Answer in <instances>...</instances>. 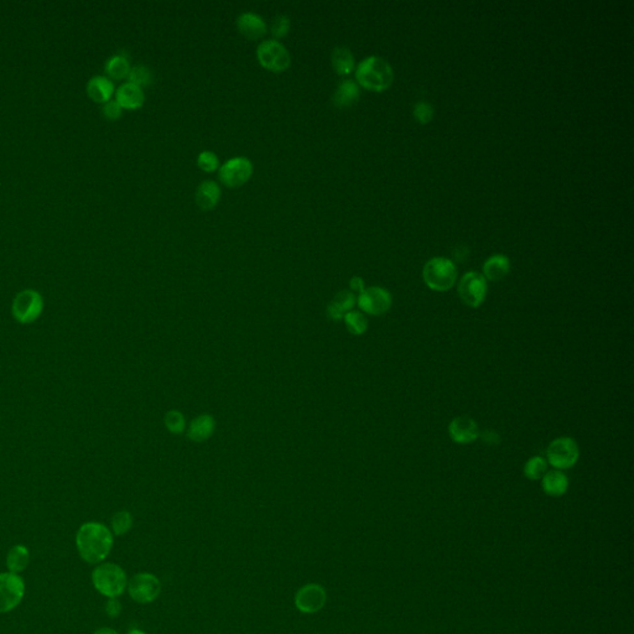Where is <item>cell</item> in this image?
Masks as SVG:
<instances>
[{
	"label": "cell",
	"instance_id": "obj_22",
	"mask_svg": "<svg viewBox=\"0 0 634 634\" xmlns=\"http://www.w3.org/2000/svg\"><path fill=\"white\" fill-rule=\"evenodd\" d=\"M6 568L9 573L20 574L25 568H28L30 563V552L28 548L22 544H17L11 548L6 555Z\"/></svg>",
	"mask_w": 634,
	"mask_h": 634
},
{
	"label": "cell",
	"instance_id": "obj_1",
	"mask_svg": "<svg viewBox=\"0 0 634 634\" xmlns=\"http://www.w3.org/2000/svg\"><path fill=\"white\" fill-rule=\"evenodd\" d=\"M76 546L83 561L97 565L103 563L111 554L113 534L105 524L89 522L80 527L76 534Z\"/></svg>",
	"mask_w": 634,
	"mask_h": 634
},
{
	"label": "cell",
	"instance_id": "obj_15",
	"mask_svg": "<svg viewBox=\"0 0 634 634\" xmlns=\"http://www.w3.org/2000/svg\"><path fill=\"white\" fill-rule=\"evenodd\" d=\"M237 28L239 33L249 40L263 38L268 30L264 19L253 11H246L238 17Z\"/></svg>",
	"mask_w": 634,
	"mask_h": 634
},
{
	"label": "cell",
	"instance_id": "obj_20",
	"mask_svg": "<svg viewBox=\"0 0 634 634\" xmlns=\"http://www.w3.org/2000/svg\"><path fill=\"white\" fill-rule=\"evenodd\" d=\"M509 271H511V262L508 259V257L503 254H496L485 260L482 276H485V280L499 282L509 274Z\"/></svg>",
	"mask_w": 634,
	"mask_h": 634
},
{
	"label": "cell",
	"instance_id": "obj_38",
	"mask_svg": "<svg viewBox=\"0 0 634 634\" xmlns=\"http://www.w3.org/2000/svg\"><path fill=\"white\" fill-rule=\"evenodd\" d=\"M485 439L487 441H491L492 444L499 442V436L497 435L493 431H485Z\"/></svg>",
	"mask_w": 634,
	"mask_h": 634
},
{
	"label": "cell",
	"instance_id": "obj_23",
	"mask_svg": "<svg viewBox=\"0 0 634 634\" xmlns=\"http://www.w3.org/2000/svg\"><path fill=\"white\" fill-rule=\"evenodd\" d=\"M331 63L333 70L341 76L349 75L354 70V56L346 46H337L332 51Z\"/></svg>",
	"mask_w": 634,
	"mask_h": 634
},
{
	"label": "cell",
	"instance_id": "obj_24",
	"mask_svg": "<svg viewBox=\"0 0 634 634\" xmlns=\"http://www.w3.org/2000/svg\"><path fill=\"white\" fill-rule=\"evenodd\" d=\"M357 299L351 292H338L329 306V314L333 320H341L356 305Z\"/></svg>",
	"mask_w": 634,
	"mask_h": 634
},
{
	"label": "cell",
	"instance_id": "obj_8",
	"mask_svg": "<svg viewBox=\"0 0 634 634\" xmlns=\"http://www.w3.org/2000/svg\"><path fill=\"white\" fill-rule=\"evenodd\" d=\"M25 596V582L20 575L14 573L0 574V613L15 610Z\"/></svg>",
	"mask_w": 634,
	"mask_h": 634
},
{
	"label": "cell",
	"instance_id": "obj_4",
	"mask_svg": "<svg viewBox=\"0 0 634 634\" xmlns=\"http://www.w3.org/2000/svg\"><path fill=\"white\" fill-rule=\"evenodd\" d=\"M425 285L434 292H444L453 289L458 279V269L453 262L444 257L429 260L423 269Z\"/></svg>",
	"mask_w": 634,
	"mask_h": 634
},
{
	"label": "cell",
	"instance_id": "obj_37",
	"mask_svg": "<svg viewBox=\"0 0 634 634\" xmlns=\"http://www.w3.org/2000/svg\"><path fill=\"white\" fill-rule=\"evenodd\" d=\"M349 285H351V289H352L353 292H359V294L365 289V287H364L363 279L359 278V276H354V278H352V280L349 282Z\"/></svg>",
	"mask_w": 634,
	"mask_h": 634
},
{
	"label": "cell",
	"instance_id": "obj_39",
	"mask_svg": "<svg viewBox=\"0 0 634 634\" xmlns=\"http://www.w3.org/2000/svg\"><path fill=\"white\" fill-rule=\"evenodd\" d=\"M93 634H118V632L114 631V629L103 627V628L97 629Z\"/></svg>",
	"mask_w": 634,
	"mask_h": 634
},
{
	"label": "cell",
	"instance_id": "obj_40",
	"mask_svg": "<svg viewBox=\"0 0 634 634\" xmlns=\"http://www.w3.org/2000/svg\"><path fill=\"white\" fill-rule=\"evenodd\" d=\"M127 634H146L144 631H140V629H132L129 631Z\"/></svg>",
	"mask_w": 634,
	"mask_h": 634
},
{
	"label": "cell",
	"instance_id": "obj_6",
	"mask_svg": "<svg viewBox=\"0 0 634 634\" xmlns=\"http://www.w3.org/2000/svg\"><path fill=\"white\" fill-rule=\"evenodd\" d=\"M257 59L260 66L276 73L287 71L292 65V56L287 47L278 40H265L260 43L257 49Z\"/></svg>",
	"mask_w": 634,
	"mask_h": 634
},
{
	"label": "cell",
	"instance_id": "obj_11",
	"mask_svg": "<svg viewBox=\"0 0 634 634\" xmlns=\"http://www.w3.org/2000/svg\"><path fill=\"white\" fill-rule=\"evenodd\" d=\"M127 587L133 600L142 605L155 601L161 592L160 580L149 573H140L133 576Z\"/></svg>",
	"mask_w": 634,
	"mask_h": 634
},
{
	"label": "cell",
	"instance_id": "obj_35",
	"mask_svg": "<svg viewBox=\"0 0 634 634\" xmlns=\"http://www.w3.org/2000/svg\"><path fill=\"white\" fill-rule=\"evenodd\" d=\"M102 113H103V116H105L108 121H116V119L121 118V113H123V108H121L116 100H111L110 102L105 103L103 110H102Z\"/></svg>",
	"mask_w": 634,
	"mask_h": 634
},
{
	"label": "cell",
	"instance_id": "obj_18",
	"mask_svg": "<svg viewBox=\"0 0 634 634\" xmlns=\"http://www.w3.org/2000/svg\"><path fill=\"white\" fill-rule=\"evenodd\" d=\"M541 488L548 496H564L568 490V476L560 469L546 471V474L541 477Z\"/></svg>",
	"mask_w": 634,
	"mask_h": 634
},
{
	"label": "cell",
	"instance_id": "obj_36",
	"mask_svg": "<svg viewBox=\"0 0 634 634\" xmlns=\"http://www.w3.org/2000/svg\"><path fill=\"white\" fill-rule=\"evenodd\" d=\"M105 610L108 617H119L121 613V603L118 601V598H108V601L105 603Z\"/></svg>",
	"mask_w": 634,
	"mask_h": 634
},
{
	"label": "cell",
	"instance_id": "obj_29",
	"mask_svg": "<svg viewBox=\"0 0 634 634\" xmlns=\"http://www.w3.org/2000/svg\"><path fill=\"white\" fill-rule=\"evenodd\" d=\"M128 80H129L128 82L139 86L142 89L143 86H149L150 83L153 82V73L150 71L149 67L137 65L130 68Z\"/></svg>",
	"mask_w": 634,
	"mask_h": 634
},
{
	"label": "cell",
	"instance_id": "obj_12",
	"mask_svg": "<svg viewBox=\"0 0 634 634\" xmlns=\"http://www.w3.org/2000/svg\"><path fill=\"white\" fill-rule=\"evenodd\" d=\"M357 303L365 314L382 316L392 308V294L381 287H367L359 294Z\"/></svg>",
	"mask_w": 634,
	"mask_h": 634
},
{
	"label": "cell",
	"instance_id": "obj_28",
	"mask_svg": "<svg viewBox=\"0 0 634 634\" xmlns=\"http://www.w3.org/2000/svg\"><path fill=\"white\" fill-rule=\"evenodd\" d=\"M345 324L347 326L348 331L353 335H363L368 329V321L362 312L358 311H349L345 315Z\"/></svg>",
	"mask_w": 634,
	"mask_h": 634
},
{
	"label": "cell",
	"instance_id": "obj_33",
	"mask_svg": "<svg viewBox=\"0 0 634 634\" xmlns=\"http://www.w3.org/2000/svg\"><path fill=\"white\" fill-rule=\"evenodd\" d=\"M414 116L421 124H428L434 116V108L426 102H419L414 107Z\"/></svg>",
	"mask_w": 634,
	"mask_h": 634
},
{
	"label": "cell",
	"instance_id": "obj_2",
	"mask_svg": "<svg viewBox=\"0 0 634 634\" xmlns=\"http://www.w3.org/2000/svg\"><path fill=\"white\" fill-rule=\"evenodd\" d=\"M356 80L363 89L383 92L392 86L394 72L383 57L370 56L359 62L356 68Z\"/></svg>",
	"mask_w": 634,
	"mask_h": 634
},
{
	"label": "cell",
	"instance_id": "obj_19",
	"mask_svg": "<svg viewBox=\"0 0 634 634\" xmlns=\"http://www.w3.org/2000/svg\"><path fill=\"white\" fill-rule=\"evenodd\" d=\"M87 94L96 103L110 102L114 93V84L105 76H94L87 83Z\"/></svg>",
	"mask_w": 634,
	"mask_h": 634
},
{
	"label": "cell",
	"instance_id": "obj_32",
	"mask_svg": "<svg viewBox=\"0 0 634 634\" xmlns=\"http://www.w3.org/2000/svg\"><path fill=\"white\" fill-rule=\"evenodd\" d=\"M292 27V22L287 15H278L271 24V33L276 39L285 38Z\"/></svg>",
	"mask_w": 634,
	"mask_h": 634
},
{
	"label": "cell",
	"instance_id": "obj_30",
	"mask_svg": "<svg viewBox=\"0 0 634 634\" xmlns=\"http://www.w3.org/2000/svg\"><path fill=\"white\" fill-rule=\"evenodd\" d=\"M133 518L132 514L127 511H121L113 515L112 518V530L114 534L121 536V535L127 534L129 530L132 529Z\"/></svg>",
	"mask_w": 634,
	"mask_h": 634
},
{
	"label": "cell",
	"instance_id": "obj_10",
	"mask_svg": "<svg viewBox=\"0 0 634 634\" xmlns=\"http://www.w3.org/2000/svg\"><path fill=\"white\" fill-rule=\"evenodd\" d=\"M44 309L43 296L35 290L19 292L13 303V315L20 324H31Z\"/></svg>",
	"mask_w": 634,
	"mask_h": 634
},
{
	"label": "cell",
	"instance_id": "obj_26",
	"mask_svg": "<svg viewBox=\"0 0 634 634\" xmlns=\"http://www.w3.org/2000/svg\"><path fill=\"white\" fill-rule=\"evenodd\" d=\"M130 68L132 67H130L129 60L121 54H116V55L110 57L105 62V73L108 75V78L111 77L113 80H123V78L128 77Z\"/></svg>",
	"mask_w": 634,
	"mask_h": 634
},
{
	"label": "cell",
	"instance_id": "obj_16",
	"mask_svg": "<svg viewBox=\"0 0 634 634\" xmlns=\"http://www.w3.org/2000/svg\"><path fill=\"white\" fill-rule=\"evenodd\" d=\"M221 195V188L217 182L206 180L199 183V188L196 190L195 199L201 210L211 211L220 202Z\"/></svg>",
	"mask_w": 634,
	"mask_h": 634
},
{
	"label": "cell",
	"instance_id": "obj_17",
	"mask_svg": "<svg viewBox=\"0 0 634 634\" xmlns=\"http://www.w3.org/2000/svg\"><path fill=\"white\" fill-rule=\"evenodd\" d=\"M116 100L123 110H138L145 102V94L139 86L127 82L116 89Z\"/></svg>",
	"mask_w": 634,
	"mask_h": 634
},
{
	"label": "cell",
	"instance_id": "obj_21",
	"mask_svg": "<svg viewBox=\"0 0 634 634\" xmlns=\"http://www.w3.org/2000/svg\"><path fill=\"white\" fill-rule=\"evenodd\" d=\"M359 94L358 84L352 80H345L337 86L332 102L338 108H348L358 102Z\"/></svg>",
	"mask_w": 634,
	"mask_h": 634
},
{
	"label": "cell",
	"instance_id": "obj_25",
	"mask_svg": "<svg viewBox=\"0 0 634 634\" xmlns=\"http://www.w3.org/2000/svg\"><path fill=\"white\" fill-rule=\"evenodd\" d=\"M213 430H215V420L209 415H202L191 423L190 429H188V436L193 441H204L212 435Z\"/></svg>",
	"mask_w": 634,
	"mask_h": 634
},
{
	"label": "cell",
	"instance_id": "obj_13",
	"mask_svg": "<svg viewBox=\"0 0 634 634\" xmlns=\"http://www.w3.org/2000/svg\"><path fill=\"white\" fill-rule=\"evenodd\" d=\"M326 601L327 594L319 584H305L295 595V606L305 614L319 612L325 607Z\"/></svg>",
	"mask_w": 634,
	"mask_h": 634
},
{
	"label": "cell",
	"instance_id": "obj_5",
	"mask_svg": "<svg viewBox=\"0 0 634 634\" xmlns=\"http://www.w3.org/2000/svg\"><path fill=\"white\" fill-rule=\"evenodd\" d=\"M579 458V445L568 436L557 437L546 448V461L555 469L563 471L571 469L578 463Z\"/></svg>",
	"mask_w": 634,
	"mask_h": 634
},
{
	"label": "cell",
	"instance_id": "obj_34",
	"mask_svg": "<svg viewBox=\"0 0 634 634\" xmlns=\"http://www.w3.org/2000/svg\"><path fill=\"white\" fill-rule=\"evenodd\" d=\"M165 424L174 434H180L185 429V418L179 412H170L166 415Z\"/></svg>",
	"mask_w": 634,
	"mask_h": 634
},
{
	"label": "cell",
	"instance_id": "obj_9",
	"mask_svg": "<svg viewBox=\"0 0 634 634\" xmlns=\"http://www.w3.org/2000/svg\"><path fill=\"white\" fill-rule=\"evenodd\" d=\"M253 172V163L248 158L234 156L218 169V177L227 188H236L248 182Z\"/></svg>",
	"mask_w": 634,
	"mask_h": 634
},
{
	"label": "cell",
	"instance_id": "obj_3",
	"mask_svg": "<svg viewBox=\"0 0 634 634\" xmlns=\"http://www.w3.org/2000/svg\"><path fill=\"white\" fill-rule=\"evenodd\" d=\"M92 582L100 595L108 598H118L127 589V574L116 564H100L92 573Z\"/></svg>",
	"mask_w": 634,
	"mask_h": 634
},
{
	"label": "cell",
	"instance_id": "obj_31",
	"mask_svg": "<svg viewBox=\"0 0 634 634\" xmlns=\"http://www.w3.org/2000/svg\"><path fill=\"white\" fill-rule=\"evenodd\" d=\"M197 165L202 172H213L220 169V159L213 151L204 150L197 156Z\"/></svg>",
	"mask_w": 634,
	"mask_h": 634
},
{
	"label": "cell",
	"instance_id": "obj_7",
	"mask_svg": "<svg viewBox=\"0 0 634 634\" xmlns=\"http://www.w3.org/2000/svg\"><path fill=\"white\" fill-rule=\"evenodd\" d=\"M487 290L488 287L485 276L477 271L466 273L458 282V296L461 301L474 309L480 308L485 303Z\"/></svg>",
	"mask_w": 634,
	"mask_h": 634
},
{
	"label": "cell",
	"instance_id": "obj_27",
	"mask_svg": "<svg viewBox=\"0 0 634 634\" xmlns=\"http://www.w3.org/2000/svg\"><path fill=\"white\" fill-rule=\"evenodd\" d=\"M548 471V461L543 456H533L524 465V476L530 481L541 480Z\"/></svg>",
	"mask_w": 634,
	"mask_h": 634
},
{
	"label": "cell",
	"instance_id": "obj_14",
	"mask_svg": "<svg viewBox=\"0 0 634 634\" xmlns=\"http://www.w3.org/2000/svg\"><path fill=\"white\" fill-rule=\"evenodd\" d=\"M447 430L451 440L458 445L472 444L481 436L478 424L469 415H461L451 420Z\"/></svg>",
	"mask_w": 634,
	"mask_h": 634
}]
</instances>
